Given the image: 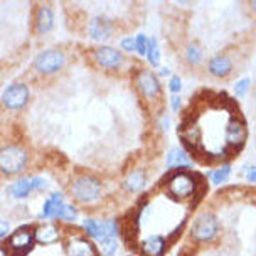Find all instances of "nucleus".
<instances>
[{
	"instance_id": "1",
	"label": "nucleus",
	"mask_w": 256,
	"mask_h": 256,
	"mask_svg": "<svg viewBox=\"0 0 256 256\" xmlns=\"http://www.w3.org/2000/svg\"><path fill=\"white\" fill-rule=\"evenodd\" d=\"M27 164L26 150L19 145H7L0 148V172L6 176L20 172Z\"/></svg>"
},
{
	"instance_id": "2",
	"label": "nucleus",
	"mask_w": 256,
	"mask_h": 256,
	"mask_svg": "<svg viewBox=\"0 0 256 256\" xmlns=\"http://www.w3.org/2000/svg\"><path fill=\"white\" fill-rule=\"evenodd\" d=\"M71 194L80 202H93L102 194V184L93 176H80L72 180Z\"/></svg>"
},
{
	"instance_id": "3",
	"label": "nucleus",
	"mask_w": 256,
	"mask_h": 256,
	"mask_svg": "<svg viewBox=\"0 0 256 256\" xmlns=\"http://www.w3.org/2000/svg\"><path fill=\"white\" fill-rule=\"evenodd\" d=\"M167 192L172 196L174 199H187L192 196L198 189V182H196L194 176L186 172H177L170 176L166 182Z\"/></svg>"
},
{
	"instance_id": "4",
	"label": "nucleus",
	"mask_w": 256,
	"mask_h": 256,
	"mask_svg": "<svg viewBox=\"0 0 256 256\" xmlns=\"http://www.w3.org/2000/svg\"><path fill=\"white\" fill-rule=\"evenodd\" d=\"M218 230H219V224H218V219L214 214H202L196 219V222L192 224V230H190V234L194 238L196 241H209L212 240L214 236L218 234Z\"/></svg>"
},
{
	"instance_id": "5",
	"label": "nucleus",
	"mask_w": 256,
	"mask_h": 256,
	"mask_svg": "<svg viewBox=\"0 0 256 256\" xmlns=\"http://www.w3.org/2000/svg\"><path fill=\"white\" fill-rule=\"evenodd\" d=\"M64 64V54L59 49H48L40 52L34 61V68L40 74H52L59 71Z\"/></svg>"
},
{
	"instance_id": "6",
	"label": "nucleus",
	"mask_w": 256,
	"mask_h": 256,
	"mask_svg": "<svg viewBox=\"0 0 256 256\" xmlns=\"http://www.w3.org/2000/svg\"><path fill=\"white\" fill-rule=\"evenodd\" d=\"M135 81H136V88H138L142 96H144V98H147L148 102L157 100L160 96V93H162V88H160V83H158V78L155 76L152 71L140 70L138 72H136Z\"/></svg>"
},
{
	"instance_id": "7",
	"label": "nucleus",
	"mask_w": 256,
	"mask_h": 256,
	"mask_svg": "<svg viewBox=\"0 0 256 256\" xmlns=\"http://www.w3.org/2000/svg\"><path fill=\"white\" fill-rule=\"evenodd\" d=\"M29 100V88L24 83L10 84L2 94V104L8 110H20Z\"/></svg>"
},
{
	"instance_id": "8",
	"label": "nucleus",
	"mask_w": 256,
	"mask_h": 256,
	"mask_svg": "<svg viewBox=\"0 0 256 256\" xmlns=\"http://www.w3.org/2000/svg\"><path fill=\"white\" fill-rule=\"evenodd\" d=\"M32 244H34V231L30 230L29 226H22L19 228L8 240V248L12 250V253L22 256L27 253Z\"/></svg>"
},
{
	"instance_id": "9",
	"label": "nucleus",
	"mask_w": 256,
	"mask_h": 256,
	"mask_svg": "<svg viewBox=\"0 0 256 256\" xmlns=\"http://www.w3.org/2000/svg\"><path fill=\"white\" fill-rule=\"evenodd\" d=\"M246 140V128L240 118H230L226 125V145L230 148L238 150L243 147Z\"/></svg>"
},
{
	"instance_id": "10",
	"label": "nucleus",
	"mask_w": 256,
	"mask_h": 256,
	"mask_svg": "<svg viewBox=\"0 0 256 256\" xmlns=\"http://www.w3.org/2000/svg\"><path fill=\"white\" fill-rule=\"evenodd\" d=\"M93 56L94 61L102 68H106V70H115L123 62V56L120 51H116L115 48H110V46H102V48L94 49Z\"/></svg>"
},
{
	"instance_id": "11",
	"label": "nucleus",
	"mask_w": 256,
	"mask_h": 256,
	"mask_svg": "<svg viewBox=\"0 0 256 256\" xmlns=\"http://www.w3.org/2000/svg\"><path fill=\"white\" fill-rule=\"evenodd\" d=\"M88 34L91 39L94 40H106L112 38L113 34V22L108 19L106 16H96L93 20L90 22Z\"/></svg>"
},
{
	"instance_id": "12",
	"label": "nucleus",
	"mask_w": 256,
	"mask_h": 256,
	"mask_svg": "<svg viewBox=\"0 0 256 256\" xmlns=\"http://www.w3.org/2000/svg\"><path fill=\"white\" fill-rule=\"evenodd\" d=\"M44 184H46V180L40 179V177H27V179H20V180H17L14 186H10L8 192H10L14 198L24 199V198H27V196H30L34 190L44 187Z\"/></svg>"
},
{
	"instance_id": "13",
	"label": "nucleus",
	"mask_w": 256,
	"mask_h": 256,
	"mask_svg": "<svg viewBox=\"0 0 256 256\" xmlns=\"http://www.w3.org/2000/svg\"><path fill=\"white\" fill-rule=\"evenodd\" d=\"M68 256H96V248L88 240L81 236H72L66 243Z\"/></svg>"
},
{
	"instance_id": "14",
	"label": "nucleus",
	"mask_w": 256,
	"mask_h": 256,
	"mask_svg": "<svg viewBox=\"0 0 256 256\" xmlns=\"http://www.w3.org/2000/svg\"><path fill=\"white\" fill-rule=\"evenodd\" d=\"M167 248V240L160 234H150L142 241V253L147 256H160Z\"/></svg>"
},
{
	"instance_id": "15",
	"label": "nucleus",
	"mask_w": 256,
	"mask_h": 256,
	"mask_svg": "<svg viewBox=\"0 0 256 256\" xmlns=\"http://www.w3.org/2000/svg\"><path fill=\"white\" fill-rule=\"evenodd\" d=\"M59 238H61V231L54 224H44L34 231V240L40 244H52L59 241Z\"/></svg>"
},
{
	"instance_id": "16",
	"label": "nucleus",
	"mask_w": 256,
	"mask_h": 256,
	"mask_svg": "<svg viewBox=\"0 0 256 256\" xmlns=\"http://www.w3.org/2000/svg\"><path fill=\"white\" fill-rule=\"evenodd\" d=\"M54 26V14L48 6H40L36 14V30L39 34H48Z\"/></svg>"
},
{
	"instance_id": "17",
	"label": "nucleus",
	"mask_w": 256,
	"mask_h": 256,
	"mask_svg": "<svg viewBox=\"0 0 256 256\" xmlns=\"http://www.w3.org/2000/svg\"><path fill=\"white\" fill-rule=\"evenodd\" d=\"M62 194L61 192H52L49 196V199L44 202V209H42V216L40 218H59V212L62 209Z\"/></svg>"
},
{
	"instance_id": "18",
	"label": "nucleus",
	"mask_w": 256,
	"mask_h": 256,
	"mask_svg": "<svg viewBox=\"0 0 256 256\" xmlns=\"http://www.w3.org/2000/svg\"><path fill=\"white\" fill-rule=\"evenodd\" d=\"M209 72L218 78H224L228 76L232 70V62L230 58L226 56H218V58H212L211 62H209Z\"/></svg>"
},
{
	"instance_id": "19",
	"label": "nucleus",
	"mask_w": 256,
	"mask_h": 256,
	"mask_svg": "<svg viewBox=\"0 0 256 256\" xmlns=\"http://www.w3.org/2000/svg\"><path fill=\"white\" fill-rule=\"evenodd\" d=\"M145 182H147V176H145V172L140 170V168H135V170H132L125 177V182H123V184H125V189L126 190L136 192V190L144 189Z\"/></svg>"
},
{
	"instance_id": "20",
	"label": "nucleus",
	"mask_w": 256,
	"mask_h": 256,
	"mask_svg": "<svg viewBox=\"0 0 256 256\" xmlns=\"http://www.w3.org/2000/svg\"><path fill=\"white\" fill-rule=\"evenodd\" d=\"M167 166L168 167H189L190 166V160H189V155H187L184 150L180 148H172L170 152L167 155Z\"/></svg>"
},
{
	"instance_id": "21",
	"label": "nucleus",
	"mask_w": 256,
	"mask_h": 256,
	"mask_svg": "<svg viewBox=\"0 0 256 256\" xmlns=\"http://www.w3.org/2000/svg\"><path fill=\"white\" fill-rule=\"evenodd\" d=\"M83 230L93 238V240H103L104 238V226L103 222L94 221V219H86L83 222Z\"/></svg>"
},
{
	"instance_id": "22",
	"label": "nucleus",
	"mask_w": 256,
	"mask_h": 256,
	"mask_svg": "<svg viewBox=\"0 0 256 256\" xmlns=\"http://www.w3.org/2000/svg\"><path fill=\"white\" fill-rule=\"evenodd\" d=\"M145 56L148 58V61L157 66L158 64V58H160V51H158V46H157V40L155 38H150L147 39V49H145Z\"/></svg>"
},
{
	"instance_id": "23",
	"label": "nucleus",
	"mask_w": 256,
	"mask_h": 256,
	"mask_svg": "<svg viewBox=\"0 0 256 256\" xmlns=\"http://www.w3.org/2000/svg\"><path fill=\"white\" fill-rule=\"evenodd\" d=\"M100 248H102L104 256H113L118 248L116 238H103V240H100Z\"/></svg>"
},
{
	"instance_id": "24",
	"label": "nucleus",
	"mask_w": 256,
	"mask_h": 256,
	"mask_svg": "<svg viewBox=\"0 0 256 256\" xmlns=\"http://www.w3.org/2000/svg\"><path fill=\"white\" fill-rule=\"evenodd\" d=\"M186 58H187V61H189L190 64H199L200 59H202V51H200L199 46L192 44V46H189V48H187Z\"/></svg>"
},
{
	"instance_id": "25",
	"label": "nucleus",
	"mask_w": 256,
	"mask_h": 256,
	"mask_svg": "<svg viewBox=\"0 0 256 256\" xmlns=\"http://www.w3.org/2000/svg\"><path fill=\"white\" fill-rule=\"evenodd\" d=\"M230 174H231V167L230 166H226V167H221V168H218L216 172H212L211 174V177H212V182L216 186H219V184H222L224 180L230 177Z\"/></svg>"
},
{
	"instance_id": "26",
	"label": "nucleus",
	"mask_w": 256,
	"mask_h": 256,
	"mask_svg": "<svg viewBox=\"0 0 256 256\" xmlns=\"http://www.w3.org/2000/svg\"><path fill=\"white\" fill-rule=\"evenodd\" d=\"M76 216H78V211L71 204H64L61 212H59V218L64 219V221H74Z\"/></svg>"
},
{
	"instance_id": "27",
	"label": "nucleus",
	"mask_w": 256,
	"mask_h": 256,
	"mask_svg": "<svg viewBox=\"0 0 256 256\" xmlns=\"http://www.w3.org/2000/svg\"><path fill=\"white\" fill-rule=\"evenodd\" d=\"M134 40H135V51L140 56H145V49H147V38H145V34H138Z\"/></svg>"
},
{
	"instance_id": "28",
	"label": "nucleus",
	"mask_w": 256,
	"mask_h": 256,
	"mask_svg": "<svg viewBox=\"0 0 256 256\" xmlns=\"http://www.w3.org/2000/svg\"><path fill=\"white\" fill-rule=\"evenodd\" d=\"M248 88H250V80H248V78H244V80H241V81H238V83H236V86H234V93H236L238 96H243V94H246V91H248Z\"/></svg>"
},
{
	"instance_id": "29",
	"label": "nucleus",
	"mask_w": 256,
	"mask_h": 256,
	"mask_svg": "<svg viewBox=\"0 0 256 256\" xmlns=\"http://www.w3.org/2000/svg\"><path fill=\"white\" fill-rule=\"evenodd\" d=\"M168 88H170L172 94H179V91L182 88V81L179 76H172L170 81H168Z\"/></svg>"
},
{
	"instance_id": "30",
	"label": "nucleus",
	"mask_w": 256,
	"mask_h": 256,
	"mask_svg": "<svg viewBox=\"0 0 256 256\" xmlns=\"http://www.w3.org/2000/svg\"><path fill=\"white\" fill-rule=\"evenodd\" d=\"M122 48L125 49V51H128V52H134L135 51V40L132 39V38L123 39L122 40Z\"/></svg>"
},
{
	"instance_id": "31",
	"label": "nucleus",
	"mask_w": 256,
	"mask_h": 256,
	"mask_svg": "<svg viewBox=\"0 0 256 256\" xmlns=\"http://www.w3.org/2000/svg\"><path fill=\"white\" fill-rule=\"evenodd\" d=\"M180 98H179V94H172V98H170V104H172V110L174 112H177V110L180 108Z\"/></svg>"
},
{
	"instance_id": "32",
	"label": "nucleus",
	"mask_w": 256,
	"mask_h": 256,
	"mask_svg": "<svg viewBox=\"0 0 256 256\" xmlns=\"http://www.w3.org/2000/svg\"><path fill=\"white\" fill-rule=\"evenodd\" d=\"M246 177H248V180H250V182H254V180H256V167L251 166V167L248 168V174H246Z\"/></svg>"
},
{
	"instance_id": "33",
	"label": "nucleus",
	"mask_w": 256,
	"mask_h": 256,
	"mask_svg": "<svg viewBox=\"0 0 256 256\" xmlns=\"http://www.w3.org/2000/svg\"><path fill=\"white\" fill-rule=\"evenodd\" d=\"M8 231V222L7 221H0V238L6 236Z\"/></svg>"
},
{
	"instance_id": "34",
	"label": "nucleus",
	"mask_w": 256,
	"mask_h": 256,
	"mask_svg": "<svg viewBox=\"0 0 256 256\" xmlns=\"http://www.w3.org/2000/svg\"><path fill=\"white\" fill-rule=\"evenodd\" d=\"M0 256H7L6 250H4V248H0Z\"/></svg>"
}]
</instances>
